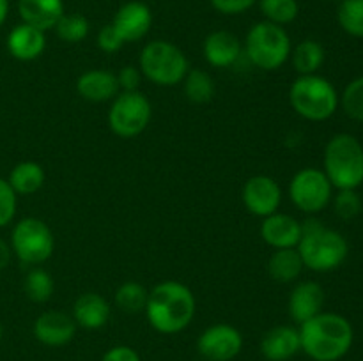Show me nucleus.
Listing matches in <instances>:
<instances>
[{
  "label": "nucleus",
  "mask_w": 363,
  "mask_h": 361,
  "mask_svg": "<svg viewBox=\"0 0 363 361\" xmlns=\"http://www.w3.org/2000/svg\"><path fill=\"white\" fill-rule=\"evenodd\" d=\"M209 2L222 14H241L250 9L257 0H209Z\"/></svg>",
  "instance_id": "e433bc0d"
},
{
  "label": "nucleus",
  "mask_w": 363,
  "mask_h": 361,
  "mask_svg": "<svg viewBox=\"0 0 363 361\" xmlns=\"http://www.w3.org/2000/svg\"><path fill=\"white\" fill-rule=\"evenodd\" d=\"M2 336H4V329H2V322H0V343H2Z\"/></svg>",
  "instance_id": "a19ab883"
},
{
  "label": "nucleus",
  "mask_w": 363,
  "mask_h": 361,
  "mask_svg": "<svg viewBox=\"0 0 363 361\" xmlns=\"http://www.w3.org/2000/svg\"><path fill=\"white\" fill-rule=\"evenodd\" d=\"M112 25L124 42H137L151 30L152 13L147 4L131 0L117 9Z\"/></svg>",
  "instance_id": "4468645a"
},
{
  "label": "nucleus",
  "mask_w": 363,
  "mask_h": 361,
  "mask_svg": "<svg viewBox=\"0 0 363 361\" xmlns=\"http://www.w3.org/2000/svg\"><path fill=\"white\" fill-rule=\"evenodd\" d=\"M261 237L275 250L296 248L301 239V223L293 216L277 211L262 219Z\"/></svg>",
  "instance_id": "2eb2a0df"
},
{
  "label": "nucleus",
  "mask_w": 363,
  "mask_h": 361,
  "mask_svg": "<svg viewBox=\"0 0 363 361\" xmlns=\"http://www.w3.org/2000/svg\"><path fill=\"white\" fill-rule=\"evenodd\" d=\"M301 350L314 361H339L353 345V326L344 315L321 311L300 324Z\"/></svg>",
  "instance_id": "f03ea898"
},
{
  "label": "nucleus",
  "mask_w": 363,
  "mask_h": 361,
  "mask_svg": "<svg viewBox=\"0 0 363 361\" xmlns=\"http://www.w3.org/2000/svg\"><path fill=\"white\" fill-rule=\"evenodd\" d=\"M18 13L23 23L46 32L57 25L64 14L62 0H18Z\"/></svg>",
  "instance_id": "412c9836"
},
{
  "label": "nucleus",
  "mask_w": 363,
  "mask_h": 361,
  "mask_svg": "<svg viewBox=\"0 0 363 361\" xmlns=\"http://www.w3.org/2000/svg\"><path fill=\"white\" fill-rule=\"evenodd\" d=\"M184 84V94H186L188 101L195 103V105H204L215 98V81L209 73L202 69H191L183 80Z\"/></svg>",
  "instance_id": "a878e982"
},
{
  "label": "nucleus",
  "mask_w": 363,
  "mask_h": 361,
  "mask_svg": "<svg viewBox=\"0 0 363 361\" xmlns=\"http://www.w3.org/2000/svg\"><path fill=\"white\" fill-rule=\"evenodd\" d=\"M197 310L194 292L184 283L165 280L149 290L145 317L162 335H176L191 324Z\"/></svg>",
  "instance_id": "f257e3e1"
},
{
  "label": "nucleus",
  "mask_w": 363,
  "mask_h": 361,
  "mask_svg": "<svg viewBox=\"0 0 363 361\" xmlns=\"http://www.w3.org/2000/svg\"><path fill=\"white\" fill-rule=\"evenodd\" d=\"M296 248L305 268L315 273H328L340 268L350 253L346 237L315 218L301 223V239Z\"/></svg>",
  "instance_id": "7ed1b4c3"
},
{
  "label": "nucleus",
  "mask_w": 363,
  "mask_h": 361,
  "mask_svg": "<svg viewBox=\"0 0 363 361\" xmlns=\"http://www.w3.org/2000/svg\"><path fill=\"white\" fill-rule=\"evenodd\" d=\"M300 350V331L293 326H275L262 335L261 354L264 360L289 361Z\"/></svg>",
  "instance_id": "f3484780"
},
{
  "label": "nucleus",
  "mask_w": 363,
  "mask_h": 361,
  "mask_svg": "<svg viewBox=\"0 0 363 361\" xmlns=\"http://www.w3.org/2000/svg\"><path fill=\"white\" fill-rule=\"evenodd\" d=\"M34 336L46 347H64L77 335V322L64 311L50 310L39 315L34 322Z\"/></svg>",
  "instance_id": "ddd939ff"
},
{
  "label": "nucleus",
  "mask_w": 363,
  "mask_h": 361,
  "mask_svg": "<svg viewBox=\"0 0 363 361\" xmlns=\"http://www.w3.org/2000/svg\"><path fill=\"white\" fill-rule=\"evenodd\" d=\"M291 106L307 120L330 119L339 106V94L332 81L319 74H301L289 88Z\"/></svg>",
  "instance_id": "39448f33"
},
{
  "label": "nucleus",
  "mask_w": 363,
  "mask_h": 361,
  "mask_svg": "<svg viewBox=\"0 0 363 361\" xmlns=\"http://www.w3.org/2000/svg\"><path fill=\"white\" fill-rule=\"evenodd\" d=\"M245 52L255 67L262 71H277L289 60L293 45L286 28L264 20L248 30Z\"/></svg>",
  "instance_id": "0eeeda50"
},
{
  "label": "nucleus",
  "mask_w": 363,
  "mask_h": 361,
  "mask_svg": "<svg viewBox=\"0 0 363 361\" xmlns=\"http://www.w3.org/2000/svg\"><path fill=\"white\" fill-rule=\"evenodd\" d=\"M45 170L35 161H21L11 170L9 184L16 195H34L45 184Z\"/></svg>",
  "instance_id": "b1692460"
},
{
  "label": "nucleus",
  "mask_w": 363,
  "mask_h": 361,
  "mask_svg": "<svg viewBox=\"0 0 363 361\" xmlns=\"http://www.w3.org/2000/svg\"><path fill=\"white\" fill-rule=\"evenodd\" d=\"M23 289L30 301H34V303H46L53 294V278L45 269L34 268L32 271H28Z\"/></svg>",
  "instance_id": "c85d7f7f"
},
{
  "label": "nucleus",
  "mask_w": 363,
  "mask_h": 361,
  "mask_svg": "<svg viewBox=\"0 0 363 361\" xmlns=\"http://www.w3.org/2000/svg\"><path fill=\"white\" fill-rule=\"evenodd\" d=\"M11 250L23 264L39 265L53 255L55 237L43 219L23 218L11 234Z\"/></svg>",
  "instance_id": "6e6552de"
},
{
  "label": "nucleus",
  "mask_w": 363,
  "mask_h": 361,
  "mask_svg": "<svg viewBox=\"0 0 363 361\" xmlns=\"http://www.w3.org/2000/svg\"><path fill=\"white\" fill-rule=\"evenodd\" d=\"M333 186L319 168H301L289 183L291 202L307 214H318L332 202Z\"/></svg>",
  "instance_id": "9d476101"
},
{
  "label": "nucleus",
  "mask_w": 363,
  "mask_h": 361,
  "mask_svg": "<svg viewBox=\"0 0 363 361\" xmlns=\"http://www.w3.org/2000/svg\"><path fill=\"white\" fill-rule=\"evenodd\" d=\"M152 108L142 92H119L112 99L108 112V126L117 137L135 138L144 133L151 122Z\"/></svg>",
  "instance_id": "1a4fd4ad"
},
{
  "label": "nucleus",
  "mask_w": 363,
  "mask_h": 361,
  "mask_svg": "<svg viewBox=\"0 0 363 361\" xmlns=\"http://www.w3.org/2000/svg\"><path fill=\"white\" fill-rule=\"evenodd\" d=\"M323 304H325V289L318 282H301L291 290L287 310L294 322L303 324L308 319L321 314Z\"/></svg>",
  "instance_id": "dca6fc26"
},
{
  "label": "nucleus",
  "mask_w": 363,
  "mask_h": 361,
  "mask_svg": "<svg viewBox=\"0 0 363 361\" xmlns=\"http://www.w3.org/2000/svg\"><path fill=\"white\" fill-rule=\"evenodd\" d=\"M11 262V246L6 241L0 239V271L6 269Z\"/></svg>",
  "instance_id": "58836bf2"
},
{
  "label": "nucleus",
  "mask_w": 363,
  "mask_h": 361,
  "mask_svg": "<svg viewBox=\"0 0 363 361\" xmlns=\"http://www.w3.org/2000/svg\"><path fill=\"white\" fill-rule=\"evenodd\" d=\"M197 349L208 361H233L243 349V335L230 324H213L201 333Z\"/></svg>",
  "instance_id": "9b49d317"
},
{
  "label": "nucleus",
  "mask_w": 363,
  "mask_h": 361,
  "mask_svg": "<svg viewBox=\"0 0 363 361\" xmlns=\"http://www.w3.org/2000/svg\"><path fill=\"white\" fill-rule=\"evenodd\" d=\"M241 198L248 212L266 218L279 211L280 202H282V190L273 177L254 176L245 183Z\"/></svg>",
  "instance_id": "f8f14e48"
},
{
  "label": "nucleus",
  "mask_w": 363,
  "mask_h": 361,
  "mask_svg": "<svg viewBox=\"0 0 363 361\" xmlns=\"http://www.w3.org/2000/svg\"><path fill=\"white\" fill-rule=\"evenodd\" d=\"M7 13H9V0H0V27L6 21Z\"/></svg>",
  "instance_id": "ea45409f"
},
{
  "label": "nucleus",
  "mask_w": 363,
  "mask_h": 361,
  "mask_svg": "<svg viewBox=\"0 0 363 361\" xmlns=\"http://www.w3.org/2000/svg\"><path fill=\"white\" fill-rule=\"evenodd\" d=\"M138 66L140 73L160 87H176L190 71L183 50L163 39L147 42L142 48Z\"/></svg>",
  "instance_id": "423d86ee"
},
{
  "label": "nucleus",
  "mask_w": 363,
  "mask_h": 361,
  "mask_svg": "<svg viewBox=\"0 0 363 361\" xmlns=\"http://www.w3.org/2000/svg\"><path fill=\"white\" fill-rule=\"evenodd\" d=\"M333 209L339 218L353 219L360 214L362 200L354 190H339L337 197L333 198Z\"/></svg>",
  "instance_id": "473e14b6"
},
{
  "label": "nucleus",
  "mask_w": 363,
  "mask_h": 361,
  "mask_svg": "<svg viewBox=\"0 0 363 361\" xmlns=\"http://www.w3.org/2000/svg\"><path fill=\"white\" fill-rule=\"evenodd\" d=\"M291 60L300 76L301 74H315L325 62V48L321 42L314 41V39H305V41L298 42L296 48L291 52Z\"/></svg>",
  "instance_id": "393cba45"
},
{
  "label": "nucleus",
  "mask_w": 363,
  "mask_h": 361,
  "mask_svg": "<svg viewBox=\"0 0 363 361\" xmlns=\"http://www.w3.org/2000/svg\"><path fill=\"white\" fill-rule=\"evenodd\" d=\"M110 304L96 292L82 294L73 304V319L84 329H101L110 321Z\"/></svg>",
  "instance_id": "4be33fe9"
},
{
  "label": "nucleus",
  "mask_w": 363,
  "mask_h": 361,
  "mask_svg": "<svg viewBox=\"0 0 363 361\" xmlns=\"http://www.w3.org/2000/svg\"><path fill=\"white\" fill-rule=\"evenodd\" d=\"M117 81H119L121 92L138 91V87H140V81H142L140 69L135 66H124L123 69L117 73Z\"/></svg>",
  "instance_id": "c9c22d12"
},
{
  "label": "nucleus",
  "mask_w": 363,
  "mask_h": 361,
  "mask_svg": "<svg viewBox=\"0 0 363 361\" xmlns=\"http://www.w3.org/2000/svg\"><path fill=\"white\" fill-rule=\"evenodd\" d=\"M149 290L137 282H126L117 289L116 304L126 314H138L145 310Z\"/></svg>",
  "instance_id": "cd10ccee"
},
{
  "label": "nucleus",
  "mask_w": 363,
  "mask_h": 361,
  "mask_svg": "<svg viewBox=\"0 0 363 361\" xmlns=\"http://www.w3.org/2000/svg\"><path fill=\"white\" fill-rule=\"evenodd\" d=\"M335 2H342V0H335Z\"/></svg>",
  "instance_id": "79ce46f5"
},
{
  "label": "nucleus",
  "mask_w": 363,
  "mask_h": 361,
  "mask_svg": "<svg viewBox=\"0 0 363 361\" xmlns=\"http://www.w3.org/2000/svg\"><path fill=\"white\" fill-rule=\"evenodd\" d=\"M16 197L9 180L0 177V229L13 222L16 214Z\"/></svg>",
  "instance_id": "72a5a7b5"
},
{
  "label": "nucleus",
  "mask_w": 363,
  "mask_h": 361,
  "mask_svg": "<svg viewBox=\"0 0 363 361\" xmlns=\"http://www.w3.org/2000/svg\"><path fill=\"white\" fill-rule=\"evenodd\" d=\"M101 361H142L140 354L130 345H116L103 354Z\"/></svg>",
  "instance_id": "4c0bfd02"
},
{
  "label": "nucleus",
  "mask_w": 363,
  "mask_h": 361,
  "mask_svg": "<svg viewBox=\"0 0 363 361\" xmlns=\"http://www.w3.org/2000/svg\"><path fill=\"white\" fill-rule=\"evenodd\" d=\"M206 62L215 67H230L241 57V42L233 32L216 30L204 39L202 46Z\"/></svg>",
  "instance_id": "aec40b11"
},
{
  "label": "nucleus",
  "mask_w": 363,
  "mask_h": 361,
  "mask_svg": "<svg viewBox=\"0 0 363 361\" xmlns=\"http://www.w3.org/2000/svg\"><path fill=\"white\" fill-rule=\"evenodd\" d=\"M340 103H342L344 112L351 119L363 122V76L354 78L353 81L347 84V87L344 88Z\"/></svg>",
  "instance_id": "2f4dec72"
},
{
  "label": "nucleus",
  "mask_w": 363,
  "mask_h": 361,
  "mask_svg": "<svg viewBox=\"0 0 363 361\" xmlns=\"http://www.w3.org/2000/svg\"><path fill=\"white\" fill-rule=\"evenodd\" d=\"M259 9L266 21L280 27L293 23L300 13L298 0H259Z\"/></svg>",
  "instance_id": "bb28decb"
},
{
  "label": "nucleus",
  "mask_w": 363,
  "mask_h": 361,
  "mask_svg": "<svg viewBox=\"0 0 363 361\" xmlns=\"http://www.w3.org/2000/svg\"><path fill=\"white\" fill-rule=\"evenodd\" d=\"M337 190H357L363 184V145L350 133L330 138L325 149V170Z\"/></svg>",
  "instance_id": "20e7f679"
},
{
  "label": "nucleus",
  "mask_w": 363,
  "mask_h": 361,
  "mask_svg": "<svg viewBox=\"0 0 363 361\" xmlns=\"http://www.w3.org/2000/svg\"><path fill=\"white\" fill-rule=\"evenodd\" d=\"M124 41L119 35V32L116 30L112 23L105 25L101 30L98 32V46L99 50H103L105 53H116L123 48Z\"/></svg>",
  "instance_id": "f704fd0d"
},
{
  "label": "nucleus",
  "mask_w": 363,
  "mask_h": 361,
  "mask_svg": "<svg viewBox=\"0 0 363 361\" xmlns=\"http://www.w3.org/2000/svg\"><path fill=\"white\" fill-rule=\"evenodd\" d=\"M337 18L344 32L353 38H363V0H342Z\"/></svg>",
  "instance_id": "7c9ffc66"
},
{
  "label": "nucleus",
  "mask_w": 363,
  "mask_h": 361,
  "mask_svg": "<svg viewBox=\"0 0 363 361\" xmlns=\"http://www.w3.org/2000/svg\"><path fill=\"white\" fill-rule=\"evenodd\" d=\"M77 92L91 103L112 101L121 92L117 74L105 69H91L77 80Z\"/></svg>",
  "instance_id": "6ab92c4d"
},
{
  "label": "nucleus",
  "mask_w": 363,
  "mask_h": 361,
  "mask_svg": "<svg viewBox=\"0 0 363 361\" xmlns=\"http://www.w3.org/2000/svg\"><path fill=\"white\" fill-rule=\"evenodd\" d=\"M303 260L298 248H280L272 253L268 260V273L275 282L291 283L303 271Z\"/></svg>",
  "instance_id": "5701e85b"
},
{
  "label": "nucleus",
  "mask_w": 363,
  "mask_h": 361,
  "mask_svg": "<svg viewBox=\"0 0 363 361\" xmlns=\"http://www.w3.org/2000/svg\"><path fill=\"white\" fill-rule=\"evenodd\" d=\"M53 28H55V32H57V35H59L60 41L80 42L89 35L91 25H89L87 18L82 16V14H77V13L66 14L64 13Z\"/></svg>",
  "instance_id": "c756f323"
},
{
  "label": "nucleus",
  "mask_w": 363,
  "mask_h": 361,
  "mask_svg": "<svg viewBox=\"0 0 363 361\" xmlns=\"http://www.w3.org/2000/svg\"><path fill=\"white\" fill-rule=\"evenodd\" d=\"M7 52L16 60H35L46 48L45 32L28 23H20L7 35Z\"/></svg>",
  "instance_id": "a211bd4d"
}]
</instances>
